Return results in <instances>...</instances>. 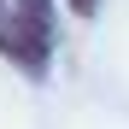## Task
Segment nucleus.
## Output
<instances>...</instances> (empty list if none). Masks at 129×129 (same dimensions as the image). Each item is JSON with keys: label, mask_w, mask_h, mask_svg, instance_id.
<instances>
[{"label": "nucleus", "mask_w": 129, "mask_h": 129, "mask_svg": "<svg viewBox=\"0 0 129 129\" xmlns=\"http://www.w3.org/2000/svg\"><path fill=\"white\" fill-rule=\"evenodd\" d=\"M94 6H100V0H71V12H76V18H94Z\"/></svg>", "instance_id": "f03ea898"}, {"label": "nucleus", "mask_w": 129, "mask_h": 129, "mask_svg": "<svg viewBox=\"0 0 129 129\" xmlns=\"http://www.w3.org/2000/svg\"><path fill=\"white\" fill-rule=\"evenodd\" d=\"M47 18H53V0H0V53L24 71H41L53 41Z\"/></svg>", "instance_id": "f257e3e1"}]
</instances>
